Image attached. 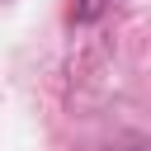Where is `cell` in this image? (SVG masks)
I'll list each match as a JSON object with an SVG mask.
<instances>
[{"label": "cell", "instance_id": "obj_1", "mask_svg": "<svg viewBox=\"0 0 151 151\" xmlns=\"http://www.w3.org/2000/svg\"><path fill=\"white\" fill-rule=\"evenodd\" d=\"M104 5H109V0H71V19L90 24V19H99V14H104Z\"/></svg>", "mask_w": 151, "mask_h": 151}]
</instances>
